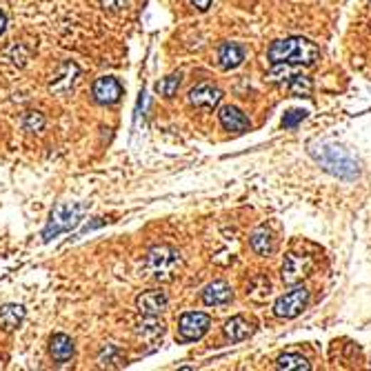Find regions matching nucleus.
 <instances>
[{"label": "nucleus", "instance_id": "nucleus-24", "mask_svg": "<svg viewBox=\"0 0 371 371\" xmlns=\"http://www.w3.org/2000/svg\"><path fill=\"white\" fill-rule=\"evenodd\" d=\"M287 85H289V91L293 96H311V91H313L311 80L307 76H301V73H296Z\"/></svg>", "mask_w": 371, "mask_h": 371}, {"label": "nucleus", "instance_id": "nucleus-22", "mask_svg": "<svg viewBox=\"0 0 371 371\" xmlns=\"http://www.w3.org/2000/svg\"><path fill=\"white\" fill-rule=\"evenodd\" d=\"M180 83H182V73H172V76H167V78L156 83V91L164 98H174L180 89Z\"/></svg>", "mask_w": 371, "mask_h": 371}, {"label": "nucleus", "instance_id": "nucleus-1", "mask_svg": "<svg viewBox=\"0 0 371 371\" xmlns=\"http://www.w3.org/2000/svg\"><path fill=\"white\" fill-rule=\"evenodd\" d=\"M309 156L316 160L323 169L340 180H356L360 176V162L351 156L345 147L329 140H311L307 145Z\"/></svg>", "mask_w": 371, "mask_h": 371}, {"label": "nucleus", "instance_id": "nucleus-6", "mask_svg": "<svg viewBox=\"0 0 371 371\" xmlns=\"http://www.w3.org/2000/svg\"><path fill=\"white\" fill-rule=\"evenodd\" d=\"M309 303V291L305 287H293L291 291L283 293L281 298H278L273 303V313L278 318H296V316H301L303 309L307 307Z\"/></svg>", "mask_w": 371, "mask_h": 371}, {"label": "nucleus", "instance_id": "nucleus-19", "mask_svg": "<svg viewBox=\"0 0 371 371\" xmlns=\"http://www.w3.org/2000/svg\"><path fill=\"white\" fill-rule=\"evenodd\" d=\"M136 333H138V336H140L145 343L158 345V343L162 340V336H164V325L158 323L156 318H147V316H145V323L138 325Z\"/></svg>", "mask_w": 371, "mask_h": 371}, {"label": "nucleus", "instance_id": "nucleus-13", "mask_svg": "<svg viewBox=\"0 0 371 371\" xmlns=\"http://www.w3.org/2000/svg\"><path fill=\"white\" fill-rule=\"evenodd\" d=\"M73 354H76V345H73V340L67 336V333H53V336L49 338V356L53 358V362H67L73 358Z\"/></svg>", "mask_w": 371, "mask_h": 371}, {"label": "nucleus", "instance_id": "nucleus-10", "mask_svg": "<svg viewBox=\"0 0 371 371\" xmlns=\"http://www.w3.org/2000/svg\"><path fill=\"white\" fill-rule=\"evenodd\" d=\"M313 263L309 256H298V254H289L283 263L281 276L285 285H298L305 276H309Z\"/></svg>", "mask_w": 371, "mask_h": 371}, {"label": "nucleus", "instance_id": "nucleus-14", "mask_svg": "<svg viewBox=\"0 0 371 371\" xmlns=\"http://www.w3.org/2000/svg\"><path fill=\"white\" fill-rule=\"evenodd\" d=\"M234 301V291L225 281H214L202 291V303L207 307H218V305H227Z\"/></svg>", "mask_w": 371, "mask_h": 371}, {"label": "nucleus", "instance_id": "nucleus-3", "mask_svg": "<svg viewBox=\"0 0 371 371\" xmlns=\"http://www.w3.org/2000/svg\"><path fill=\"white\" fill-rule=\"evenodd\" d=\"M182 254L172 245H154L145 256V276L158 283H174L182 271Z\"/></svg>", "mask_w": 371, "mask_h": 371}, {"label": "nucleus", "instance_id": "nucleus-28", "mask_svg": "<svg viewBox=\"0 0 371 371\" xmlns=\"http://www.w3.org/2000/svg\"><path fill=\"white\" fill-rule=\"evenodd\" d=\"M189 3H192L198 11H207V9L211 7L214 0H189Z\"/></svg>", "mask_w": 371, "mask_h": 371}, {"label": "nucleus", "instance_id": "nucleus-17", "mask_svg": "<svg viewBox=\"0 0 371 371\" xmlns=\"http://www.w3.org/2000/svg\"><path fill=\"white\" fill-rule=\"evenodd\" d=\"M25 316H27V311H25L23 305H16V303L3 305L0 307V329H3L5 333L16 331L18 327L23 325Z\"/></svg>", "mask_w": 371, "mask_h": 371}, {"label": "nucleus", "instance_id": "nucleus-25", "mask_svg": "<svg viewBox=\"0 0 371 371\" xmlns=\"http://www.w3.org/2000/svg\"><path fill=\"white\" fill-rule=\"evenodd\" d=\"M98 3L109 14H122L132 7V0H98Z\"/></svg>", "mask_w": 371, "mask_h": 371}, {"label": "nucleus", "instance_id": "nucleus-29", "mask_svg": "<svg viewBox=\"0 0 371 371\" xmlns=\"http://www.w3.org/2000/svg\"><path fill=\"white\" fill-rule=\"evenodd\" d=\"M5 29H7V16H5V11H0V36L5 33Z\"/></svg>", "mask_w": 371, "mask_h": 371}, {"label": "nucleus", "instance_id": "nucleus-8", "mask_svg": "<svg viewBox=\"0 0 371 371\" xmlns=\"http://www.w3.org/2000/svg\"><path fill=\"white\" fill-rule=\"evenodd\" d=\"M169 307V298H167V293L160 291V289H150V291H142L138 298H136V309L138 313L145 318H158L160 313L167 311Z\"/></svg>", "mask_w": 371, "mask_h": 371}, {"label": "nucleus", "instance_id": "nucleus-11", "mask_svg": "<svg viewBox=\"0 0 371 371\" xmlns=\"http://www.w3.org/2000/svg\"><path fill=\"white\" fill-rule=\"evenodd\" d=\"M189 105L196 107V109H202V111H211L220 105L222 100V91L211 85V83H200L196 85L194 89H189V96H187Z\"/></svg>", "mask_w": 371, "mask_h": 371}, {"label": "nucleus", "instance_id": "nucleus-18", "mask_svg": "<svg viewBox=\"0 0 371 371\" xmlns=\"http://www.w3.org/2000/svg\"><path fill=\"white\" fill-rule=\"evenodd\" d=\"M249 245H251V249H254L258 256H271L273 249H276L273 236H271V231H269L267 227H258V229L251 234V238H249Z\"/></svg>", "mask_w": 371, "mask_h": 371}, {"label": "nucleus", "instance_id": "nucleus-21", "mask_svg": "<svg viewBox=\"0 0 371 371\" xmlns=\"http://www.w3.org/2000/svg\"><path fill=\"white\" fill-rule=\"evenodd\" d=\"M296 73H298V69H296V65H291V63H273V69L267 73L265 78L269 83L278 85V83H289Z\"/></svg>", "mask_w": 371, "mask_h": 371}, {"label": "nucleus", "instance_id": "nucleus-5", "mask_svg": "<svg viewBox=\"0 0 371 371\" xmlns=\"http://www.w3.org/2000/svg\"><path fill=\"white\" fill-rule=\"evenodd\" d=\"M211 327V316L202 311H187L178 318V343H196Z\"/></svg>", "mask_w": 371, "mask_h": 371}, {"label": "nucleus", "instance_id": "nucleus-7", "mask_svg": "<svg viewBox=\"0 0 371 371\" xmlns=\"http://www.w3.org/2000/svg\"><path fill=\"white\" fill-rule=\"evenodd\" d=\"M80 76V67L76 63L71 61H65L58 71H56V76L51 78L49 83V91L56 96H71L73 94V83H76V78Z\"/></svg>", "mask_w": 371, "mask_h": 371}, {"label": "nucleus", "instance_id": "nucleus-23", "mask_svg": "<svg viewBox=\"0 0 371 371\" xmlns=\"http://www.w3.org/2000/svg\"><path fill=\"white\" fill-rule=\"evenodd\" d=\"M45 125H47V120H45V116L41 114V111H27V114L23 116V127H25V132H29V134L43 132Z\"/></svg>", "mask_w": 371, "mask_h": 371}, {"label": "nucleus", "instance_id": "nucleus-4", "mask_svg": "<svg viewBox=\"0 0 371 371\" xmlns=\"http://www.w3.org/2000/svg\"><path fill=\"white\" fill-rule=\"evenodd\" d=\"M85 214H87V205H83V202H58L49 214V220L43 229V240L49 243V240L58 238L61 234L73 231L80 225Z\"/></svg>", "mask_w": 371, "mask_h": 371}, {"label": "nucleus", "instance_id": "nucleus-2", "mask_svg": "<svg viewBox=\"0 0 371 371\" xmlns=\"http://www.w3.org/2000/svg\"><path fill=\"white\" fill-rule=\"evenodd\" d=\"M267 58L271 63H291V65H313L320 58V49L316 43L303 36H291V38L273 41L267 49Z\"/></svg>", "mask_w": 371, "mask_h": 371}, {"label": "nucleus", "instance_id": "nucleus-16", "mask_svg": "<svg viewBox=\"0 0 371 371\" xmlns=\"http://www.w3.org/2000/svg\"><path fill=\"white\" fill-rule=\"evenodd\" d=\"M245 63V49L236 43H222L218 47V65L220 69L231 71Z\"/></svg>", "mask_w": 371, "mask_h": 371}, {"label": "nucleus", "instance_id": "nucleus-27", "mask_svg": "<svg viewBox=\"0 0 371 371\" xmlns=\"http://www.w3.org/2000/svg\"><path fill=\"white\" fill-rule=\"evenodd\" d=\"M307 118V111H301V109H296V111H289V114L285 116V120H283V125L289 129V127H296L301 120H305Z\"/></svg>", "mask_w": 371, "mask_h": 371}, {"label": "nucleus", "instance_id": "nucleus-12", "mask_svg": "<svg viewBox=\"0 0 371 371\" xmlns=\"http://www.w3.org/2000/svg\"><path fill=\"white\" fill-rule=\"evenodd\" d=\"M218 118H220V125L225 127L227 132H234V134H245V132H249V129H251V120L234 105L222 107L218 111Z\"/></svg>", "mask_w": 371, "mask_h": 371}, {"label": "nucleus", "instance_id": "nucleus-9", "mask_svg": "<svg viewBox=\"0 0 371 371\" xmlns=\"http://www.w3.org/2000/svg\"><path fill=\"white\" fill-rule=\"evenodd\" d=\"M91 96L98 105H116L122 98V85L114 76H100L91 85Z\"/></svg>", "mask_w": 371, "mask_h": 371}, {"label": "nucleus", "instance_id": "nucleus-26", "mask_svg": "<svg viewBox=\"0 0 371 371\" xmlns=\"http://www.w3.org/2000/svg\"><path fill=\"white\" fill-rule=\"evenodd\" d=\"M7 56L14 61V65H18V67H25V65H27V58H29V53H25L23 43H14V45L9 47Z\"/></svg>", "mask_w": 371, "mask_h": 371}, {"label": "nucleus", "instance_id": "nucleus-20", "mask_svg": "<svg viewBox=\"0 0 371 371\" xmlns=\"http://www.w3.org/2000/svg\"><path fill=\"white\" fill-rule=\"evenodd\" d=\"M276 367L285 371H311L309 360L301 354H283L276 360Z\"/></svg>", "mask_w": 371, "mask_h": 371}, {"label": "nucleus", "instance_id": "nucleus-15", "mask_svg": "<svg viewBox=\"0 0 371 371\" xmlns=\"http://www.w3.org/2000/svg\"><path fill=\"white\" fill-rule=\"evenodd\" d=\"M254 331H256L254 323L247 320L245 316H234L225 323V327H222V333H225V338L229 343H243L251 336Z\"/></svg>", "mask_w": 371, "mask_h": 371}]
</instances>
